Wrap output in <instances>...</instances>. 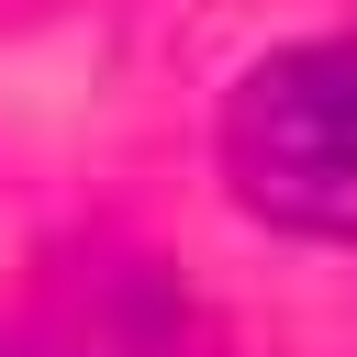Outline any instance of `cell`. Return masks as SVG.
<instances>
[{
    "mask_svg": "<svg viewBox=\"0 0 357 357\" xmlns=\"http://www.w3.org/2000/svg\"><path fill=\"white\" fill-rule=\"evenodd\" d=\"M223 178L279 234L357 245V33L346 45H290L234 89Z\"/></svg>",
    "mask_w": 357,
    "mask_h": 357,
    "instance_id": "obj_1",
    "label": "cell"
},
{
    "mask_svg": "<svg viewBox=\"0 0 357 357\" xmlns=\"http://www.w3.org/2000/svg\"><path fill=\"white\" fill-rule=\"evenodd\" d=\"M0 357H56V346H33V335H0Z\"/></svg>",
    "mask_w": 357,
    "mask_h": 357,
    "instance_id": "obj_2",
    "label": "cell"
}]
</instances>
